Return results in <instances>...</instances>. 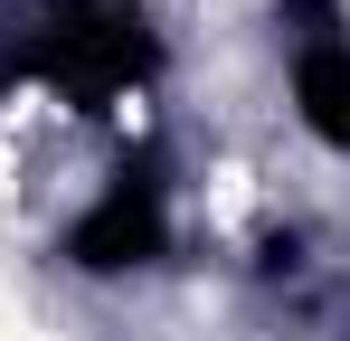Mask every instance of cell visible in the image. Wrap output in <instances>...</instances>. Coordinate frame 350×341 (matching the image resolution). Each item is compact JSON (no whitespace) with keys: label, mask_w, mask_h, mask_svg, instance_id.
<instances>
[{"label":"cell","mask_w":350,"mask_h":341,"mask_svg":"<svg viewBox=\"0 0 350 341\" xmlns=\"http://www.w3.org/2000/svg\"><path fill=\"white\" fill-rule=\"evenodd\" d=\"M293 95H303V123H312L322 142L350 152V48H341V38H303V57H293Z\"/></svg>","instance_id":"obj_3"},{"label":"cell","mask_w":350,"mask_h":341,"mask_svg":"<svg viewBox=\"0 0 350 341\" xmlns=\"http://www.w3.org/2000/svg\"><path fill=\"white\" fill-rule=\"evenodd\" d=\"M66 256L85 266V275H123V266H152L161 256V190L142 180V170H123L114 190L85 209V218L66 227Z\"/></svg>","instance_id":"obj_2"},{"label":"cell","mask_w":350,"mask_h":341,"mask_svg":"<svg viewBox=\"0 0 350 341\" xmlns=\"http://www.w3.org/2000/svg\"><path fill=\"white\" fill-rule=\"evenodd\" d=\"M152 66H161V38H152V19L133 0H57V19L38 29V76L76 114H105Z\"/></svg>","instance_id":"obj_1"}]
</instances>
